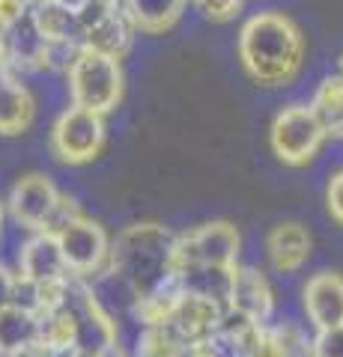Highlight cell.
Listing matches in <instances>:
<instances>
[{"mask_svg": "<svg viewBox=\"0 0 343 357\" xmlns=\"http://www.w3.org/2000/svg\"><path fill=\"white\" fill-rule=\"evenodd\" d=\"M239 60L251 81L284 86L305 63V36L284 13H257L239 30Z\"/></svg>", "mask_w": 343, "mask_h": 357, "instance_id": "6da1fadb", "label": "cell"}, {"mask_svg": "<svg viewBox=\"0 0 343 357\" xmlns=\"http://www.w3.org/2000/svg\"><path fill=\"white\" fill-rule=\"evenodd\" d=\"M176 241L161 223H135L110 241L108 268L135 289L138 304L176 280Z\"/></svg>", "mask_w": 343, "mask_h": 357, "instance_id": "7a4b0ae2", "label": "cell"}, {"mask_svg": "<svg viewBox=\"0 0 343 357\" xmlns=\"http://www.w3.org/2000/svg\"><path fill=\"white\" fill-rule=\"evenodd\" d=\"M66 75H69L72 105L96 110L102 116L110 114L123 96V69H119V60L108 54L84 48Z\"/></svg>", "mask_w": 343, "mask_h": 357, "instance_id": "3957f363", "label": "cell"}, {"mask_svg": "<svg viewBox=\"0 0 343 357\" xmlns=\"http://www.w3.org/2000/svg\"><path fill=\"white\" fill-rule=\"evenodd\" d=\"M9 215L15 218L30 232L42 229H57L60 223L78 215V208L69 197H63L54 182L42 173H30L24 178H18L13 194H9Z\"/></svg>", "mask_w": 343, "mask_h": 357, "instance_id": "277c9868", "label": "cell"}, {"mask_svg": "<svg viewBox=\"0 0 343 357\" xmlns=\"http://www.w3.org/2000/svg\"><path fill=\"white\" fill-rule=\"evenodd\" d=\"M326 128L319 126L311 105H290L284 107L272 122V152L284 164L305 167L314 161V155L326 143Z\"/></svg>", "mask_w": 343, "mask_h": 357, "instance_id": "5b68a950", "label": "cell"}, {"mask_svg": "<svg viewBox=\"0 0 343 357\" xmlns=\"http://www.w3.org/2000/svg\"><path fill=\"white\" fill-rule=\"evenodd\" d=\"M54 236H57V241H60V250H63L66 265H69L72 274L96 277L108 268L110 238L96 220L84 218V215H75L66 223H60V227L54 229Z\"/></svg>", "mask_w": 343, "mask_h": 357, "instance_id": "8992f818", "label": "cell"}, {"mask_svg": "<svg viewBox=\"0 0 343 357\" xmlns=\"http://www.w3.org/2000/svg\"><path fill=\"white\" fill-rule=\"evenodd\" d=\"M105 143V122L102 114L72 105L63 110L51 128V149L66 164H87L93 161Z\"/></svg>", "mask_w": 343, "mask_h": 357, "instance_id": "52a82bcc", "label": "cell"}, {"mask_svg": "<svg viewBox=\"0 0 343 357\" xmlns=\"http://www.w3.org/2000/svg\"><path fill=\"white\" fill-rule=\"evenodd\" d=\"M239 232L233 223L215 220L191 229L176 241V268L180 265H224L236 268L239 259Z\"/></svg>", "mask_w": 343, "mask_h": 357, "instance_id": "ba28073f", "label": "cell"}, {"mask_svg": "<svg viewBox=\"0 0 343 357\" xmlns=\"http://www.w3.org/2000/svg\"><path fill=\"white\" fill-rule=\"evenodd\" d=\"M224 310L227 307L215 304V301L200 298V295H188L180 289V298H176L173 310L168 312V319H164L161 325H168L182 342L197 345L218 331L221 319H224Z\"/></svg>", "mask_w": 343, "mask_h": 357, "instance_id": "9c48e42d", "label": "cell"}, {"mask_svg": "<svg viewBox=\"0 0 343 357\" xmlns=\"http://www.w3.org/2000/svg\"><path fill=\"white\" fill-rule=\"evenodd\" d=\"M72 271L66 265V256L60 250V241L51 229L33 232V236L24 241V248L18 253V277H24L30 283H57L66 280Z\"/></svg>", "mask_w": 343, "mask_h": 357, "instance_id": "30bf717a", "label": "cell"}, {"mask_svg": "<svg viewBox=\"0 0 343 357\" xmlns=\"http://www.w3.org/2000/svg\"><path fill=\"white\" fill-rule=\"evenodd\" d=\"M305 312L316 331L343 325V274L319 271L305 283L302 292Z\"/></svg>", "mask_w": 343, "mask_h": 357, "instance_id": "8fae6325", "label": "cell"}, {"mask_svg": "<svg viewBox=\"0 0 343 357\" xmlns=\"http://www.w3.org/2000/svg\"><path fill=\"white\" fill-rule=\"evenodd\" d=\"M227 310H236L239 316L251 319L254 325H269L272 321L275 295H272L269 280H265L257 268H236Z\"/></svg>", "mask_w": 343, "mask_h": 357, "instance_id": "7c38bea8", "label": "cell"}, {"mask_svg": "<svg viewBox=\"0 0 343 357\" xmlns=\"http://www.w3.org/2000/svg\"><path fill=\"white\" fill-rule=\"evenodd\" d=\"M265 256L281 274H295L311 259V232L295 220H284L265 236Z\"/></svg>", "mask_w": 343, "mask_h": 357, "instance_id": "4fadbf2b", "label": "cell"}, {"mask_svg": "<svg viewBox=\"0 0 343 357\" xmlns=\"http://www.w3.org/2000/svg\"><path fill=\"white\" fill-rule=\"evenodd\" d=\"M233 277H236V268H224V265H180L176 268V286L182 292L209 298L221 307L230 304Z\"/></svg>", "mask_w": 343, "mask_h": 357, "instance_id": "5bb4252c", "label": "cell"}, {"mask_svg": "<svg viewBox=\"0 0 343 357\" xmlns=\"http://www.w3.org/2000/svg\"><path fill=\"white\" fill-rule=\"evenodd\" d=\"M42 342V316L27 307L9 304L0 310V357H18Z\"/></svg>", "mask_w": 343, "mask_h": 357, "instance_id": "9a60e30c", "label": "cell"}, {"mask_svg": "<svg viewBox=\"0 0 343 357\" xmlns=\"http://www.w3.org/2000/svg\"><path fill=\"white\" fill-rule=\"evenodd\" d=\"M45 45L48 39L42 36V30L30 15H24L18 24L6 27V57L9 69H42V57H45Z\"/></svg>", "mask_w": 343, "mask_h": 357, "instance_id": "2e32d148", "label": "cell"}, {"mask_svg": "<svg viewBox=\"0 0 343 357\" xmlns=\"http://www.w3.org/2000/svg\"><path fill=\"white\" fill-rule=\"evenodd\" d=\"M33 119V98L27 86L13 75L9 66H0V134H21Z\"/></svg>", "mask_w": 343, "mask_h": 357, "instance_id": "e0dca14e", "label": "cell"}, {"mask_svg": "<svg viewBox=\"0 0 343 357\" xmlns=\"http://www.w3.org/2000/svg\"><path fill=\"white\" fill-rule=\"evenodd\" d=\"M131 30H135V24H131V18L123 13V9H110V13H105L102 18L87 27L84 48L119 60L131 45Z\"/></svg>", "mask_w": 343, "mask_h": 357, "instance_id": "ac0fdd59", "label": "cell"}, {"mask_svg": "<svg viewBox=\"0 0 343 357\" xmlns=\"http://www.w3.org/2000/svg\"><path fill=\"white\" fill-rule=\"evenodd\" d=\"M33 18L42 30V36L51 39V42H78L84 45L87 36V27L81 15L69 9L60 0H48V3H33Z\"/></svg>", "mask_w": 343, "mask_h": 357, "instance_id": "d6986e66", "label": "cell"}, {"mask_svg": "<svg viewBox=\"0 0 343 357\" xmlns=\"http://www.w3.org/2000/svg\"><path fill=\"white\" fill-rule=\"evenodd\" d=\"M185 0H126L123 9L131 18L135 30L143 33H164L182 15Z\"/></svg>", "mask_w": 343, "mask_h": 357, "instance_id": "ffe728a7", "label": "cell"}, {"mask_svg": "<svg viewBox=\"0 0 343 357\" xmlns=\"http://www.w3.org/2000/svg\"><path fill=\"white\" fill-rule=\"evenodd\" d=\"M311 107L328 137H343V75H328L316 86Z\"/></svg>", "mask_w": 343, "mask_h": 357, "instance_id": "44dd1931", "label": "cell"}, {"mask_svg": "<svg viewBox=\"0 0 343 357\" xmlns=\"http://www.w3.org/2000/svg\"><path fill=\"white\" fill-rule=\"evenodd\" d=\"M311 351L314 357H343V325L316 331L311 340Z\"/></svg>", "mask_w": 343, "mask_h": 357, "instance_id": "7402d4cb", "label": "cell"}, {"mask_svg": "<svg viewBox=\"0 0 343 357\" xmlns=\"http://www.w3.org/2000/svg\"><path fill=\"white\" fill-rule=\"evenodd\" d=\"M194 3L212 21H230L242 9V0H194Z\"/></svg>", "mask_w": 343, "mask_h": 357, "instance_id": "603a6c76", "label": "cell"}, {"mask_svg": "<svg viewBox=\"0 0 343 357\" xmlns=\"http://www.w3.org/2000/svg\"><path fill=\"white\" fill-rule=\"evenodd\" d=\"M326 206H328L331 220L343 227V170H337L335 176L328 178V188H326Z\"/></svg>", "mask_w": 343, "mask_h": 357, "instance_id": "cb8c5ba5", "label": "cell"}, {"mask_svg": "<svg viewBox=\"0 0 343 357\" xmlns=\"http://www.w3.org/2000/svg\"><path fill=\"white\" fill-rule=\"evenodd\" d=\"M30 3L33 0H0V27H13L18 24L24 15H30Z\"/></svg>", "mask_w": 343, "mask_h": 357, "instance_id": "d4e9b609", "label": "cell"}, {"mask_svg": "<svg viewBox=\"0 0 343 357\" xmlns=\"http://www.w3.org/2000/svg\"><path fill=\"white\" fill-rule=\"evenodd\" d=\"M15 286H18V274H13L6 265H0V310L15 304Z\"/></svg>", "mask_w": 343, "mask_h": 357, "instance_id": "484cf974", "label": "cell"}, {"mask_svg": "<svg viewBox=\"0 0 343 357\" xmlns=\"http://www.w3.org/2000/svg\"><path fill=\"white\" fill-rule=\"evenodd\" d=\"M0 66H9V57H6V30L0 27Z\"/></svg>", "mask_w": 343, "mask_h": 357, "instance_id": "4316f807", "label": "cell"}, {"mask_svg": "<svg viewBox=\"0 0 343 357\" xmlns=\"http://www.w3.org/2000/svg\"><path fill=\"white\" fill-rule=\"evenodd\" d=\"M119 357H140L138 351H131V354H119Z\"/></svg>", "mask_w": 343, "mask_h": 357, "instance_id": "83f0119b", "label": "cell"}, {"mask_svg": "<svg viewBox=\"0 0 343 357\" xmlns=\"http://www.w3.org/2000/svg\"><path fill=\"white\" fill-rule=\"evenodd\" d=\"M33 3H48V0H33Z\"/></svg>", "mask_w": 343, "mask_h": 357, "instance_id": "f1b7e54d", "label": "cell"}, {"mask_svg": "<svg viewBox=\"0 0 343 357\" xmlns=\"http://www.w3.org/2000/svg\"><path fill=\"white\" fill-rule=\"evenodd\" d=\"M75 357H93V354H75Z\"/></svg>", "mask_w": 343, "mask_h": 357, "instance_id": "f546056e", "label": "cell"}, {"mask_svg": "<svg viewBox=\"0 0 343 357\" xmlns=\"http://www.w3.org/2000/svg\"><path fill=\"white\" fill-rule=\"evenodd\" d=\"M340 75H343V63H340Z\"/></svg>", "mask_w": 343, "mask_h": 357, "instance_id": "4dcf8cb0", "label": "cell"}]
</instances>
